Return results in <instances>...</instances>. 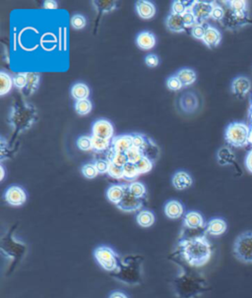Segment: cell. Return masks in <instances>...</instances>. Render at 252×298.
<instances>
[{
    "label": "cell",
    "instance_id": "cell-53",
    "mask_svg": "<svg viewBox=\"0 0 252 298\" xmlns=\"http://www.w3.org/2000/svg\"><path fill=\"white\" fill-rule=\"evenodd\" d=\"M132 135V142H133V147L137 149H141L142 146L144 145L146 141V135L142 133H134Z\"/></svg>",
    "mask_w": 252,
    "mask_h": 298
},
{
    "label": "cell",
    "instance_id": "cell-35",
    "mask_svg": "<svg viewBox=\"0 0 252 298\" xmlns=\"http://www.w3.org/2000/svg\"><path fill=\"white\" fill-rule=\"evenodd\" d=\"M222 3L228 5L227 7L236 12L237 14H248L247 12V2L244 0L239 1H222Z\"/></svg>",
    "mask_w": 252,
    "mask_h": 298
},
{
    "label": "cell",
    "instance_id": "cell-3",
    "mask_svg": "<svg viewBox=\"0 0 252 298\" xmlns=\"http://www.w3.org/2000/svg\"><path fill=\"white\" fill-rule=\"evenodd\" d=\"M141 261H143L141 257H125L119 262V269L115 274L117 277L115 278L126 284H139L141 282Z\"/></svg>",
    "mask_w": 252,
    "mask_h": 298
},
{
    "label": "cell",
    "instance_id": "cell-43",
    "mask_svg": "<svg viewBox=\"0 0 252 298\" xmlns=\"http://www.w3.org/2000/svg\"><path fill=\"white\" fill-rule=\"evenodd\" d=\"M81 172L84 175V177L87 179L96 178L99 175V172L94 164H84L81 168Z\"/></svg>",
    "mask_w": 252,
    "mask_h": 298
},
{
    "label": "cell",
    "instance_id": "cell-27",
    "mask_svg": "<svg viewBox=\"0 0 252 298\" xmlns=\"http://www.w3.org/2000/svg\"><path fill=\"white\" fill-rule=\"evenodd\" d=\"M217 161L221 165H237V158L229 147H222L217 152Z\"/></svg>",
    "mask_w": 252,
    "mask_h": 298
},
{
    "label": "cell",
    "instance_id": "cell-36",
    "mask_svg": "<svg viewBox=\"0 0 252 298\" xmlns=\"http://www.w3.org/2000/svg\"><path fill=\"white\" fill-rule=\"evenodd\" d=\"M93 140V151L97 154L107 152L111 148V140H105L92 136Z\"/></svg>",
    "mask_w": 252,
    "mask_h": 298
},
{
    "label": "cell",
    "instance_id": "cell-26",
    "mask_svg": "<svg viewBox=\"0 0 252 298\" xmlns=\"http://www.w3.org/2000/svg\"><path fill=\"white\" fill-rule=\"evenodd\" d=\"M41 74L38 72H27V86L22 92L25 97L33 96L40 87Z\"/></svg>",
    "mask_w": 252,
    "mask_h": 298
},
{
    "label": "cell",
    "instance_id": "cell-15",
    "mask_svg": "<svg viewBox=\"0 0 252 298\" xmlns=\"http://www.w3.org/2000/svg\"><path fill=\"white\" fill-rule=\"evenodd\" d=\"M142 156L144 158H147L150 161H152L154 164L156 162H158V160L160 159V155H161V150L160 147L158 146V144L150 137H146V141L144 143V145L142 146V148L140 149Z\"/></svg>",
    "mask_w": 252,
    "mask_h": 298
},
{
    "label": "cell",
    "instance_id": "cell-47",
    "mask_svg": "<svg viewBox=\"0 0 252 298\" xmlns=\"http://www.w3.org/2000/svg\"><path fill=\"white\" fill-rule=\"evenodd\" d=\"M125 154L127 156L128 163H130V164H136L143 158L140 149H137L135 147H132L131 149L128 150Z\"/></svg>",
    "mask_w": 252,
    "mask_h": 298
},
{
    "label": "cell",
    "instance_id": "cell-41",
    "mask_svg": "<svg viewBox=\"0 0 252 298\" xmlns=\"http://www.w3.org/2000/svg\"><path fill=\"white\" fill-rule=\"evenodd\" d=\"M13 85L16 89L23 92L27 86V72H19L13 76Z\"/></svg>",
    "mask_w": 252,
    "mask_h": 298
},
{
    "label": "cell",
    "instance_id": "cell-59",
    "mask_svg": "<svg viewBox=\"0 0 252 298\" xmlns=\"http://www.w3.org/2000/svg\"><path fill=\"white\" fill-rule=\"evenodd\" d=\"M0 169H1V181H3L4 176H5V169H4L3 164H0Z\"/></svg>",
    "mask_w": 252,
    "mask_h": 298
},
{
    "label": "cell",
    "instance_id": "cell-14",
    "mask_svg": "<svg viewBox=\"0 0 252 298\" xmlns=\"http://www.w3.org/2000/svg\"><path fill=\"white\" fill-rule=\"evenodd\" d=\"M178 105L180 106L181 110L184 113L190 114L193 113L197 110L198 106H199V101H198V97L192 93H184L178 101Z\"/></svg>",
    "mask_w": 252,
    "mask_h": 298
},
{
    "label": "cell",
    "instance_id": "cell-60",
    "mask_svg": "<svg viewBox=\"0 0 252 298\" xmlns=\"http://www.w3.org/2000/svg\"><path fill=\"white\" fill-rule=\"evenodd\" d=\"M249 145L252 146V125H250V132H249V139H248Z\"/></svg>",
    "mask_w": 252,
    "mask_h": 298
},
{
    "label": "cell",
    "instance_id": "cell-51",
    "mask_svg": "<svg viewBox=\"0 0 252 298\" xmlns=\"http://www.w3.org/2000/svg\"><path fill=\"white\" fill-rule=\"evenodd\" d=\"M94 164L99 172V174H105L108 172V168H109V162L107 160H96L94 162Z\"/></svg>",
    "mask_w": 252,
    "mask_h": 298
},
{
    "label": "cell",
    "instance_id": "cell-45",
    "mask_svg": "<svg viewBox=\"0 0 252 298\" xmlns=\"http://www.w3.org/2000/svg\"><path fill=\"white\" fill-rule=\"evenodd\" d=\"M206 27H207L206 23L205 24H196L195 26H193L192 28L190 29L191 36L195 40L202 41L203 38H204L205 32H206Z\"/></svg>",
    "mask_w": 252,
    "mask_h": 298
},
{
    "label": "cell",
    "instance_id": "cell-19",
    "mask_svg": "<svg viewBox=\"0 0 252 298\" xmlns=\"http://www.w3.org/2000/svg\"><path fill=\"white\" fill-rule=\"evenodd\" d=\"M133 147L132 135H119L111 139V148L117 153H126Z\"/></svg>",
    "mask_w": 252,
    "mask_h": 298
},
{
    "label": "cell",
    "instance_id": "cell-17",
    "mask_svg": "<svg viewBox=\"0 0 252 298\" xmlns=\"http://www.w3.org/2000/svg\"><path fill=\"white\" fill-rule=\"evenodd\" d=\"M135 10L137 15L143 20H150L156 15V6L152 1H147V0L136 1Z\"/></svg>",
    "mask_w": 252,
    "mask_h": 298
},
{
    "label": "cell",
    "instance_id": "cell-9",
    "mask_svg": "<svg viewBox=\"0 0 252 298\" xmlns=\"http://www.w3.org/2000/svg\"><path fill=\"white\" fill-rule=\"evenodd\" d=\"M214 4L215 1H193L190 10L196 18L197 24H205L208 19L211 18Z\"/></svg>",
    "mask_w": 252,
    "mask_h": 298
},
{
    "label": "cell",
    "instance_id": "cell-50",
    "mask_svg": "<svg viewBox=\"0 0 252 298\" xmlns=\"http://www.w3.org/2000/svg\"><path fill=\"white\" fill-rule=\"evenodd\" d=\"M187 10H188V8L184 4V1H174L172 3V12L171 13H174L177 15H183Z\"/></svg>",
    "mask_w": 252,
    "mask_h": 298
},
{
    "label": "cell",
    "instance_id": "cell-11",
    "mask_svg": "<svg viewBox=\"0 0 252 298\" xmlns=\"http://www.w3.org/2000/svg\"><path fill=\"white\" fill-rule=\"evenodd\" d=\"M114 125L110 121L106 120H98L94 122L92 127V136L105 139V140H111L114 138Z\"/></svg>",
    "mask_w": 252,
    "mask_h": 298
},
{
    "label": "cell",
    "instance_id": "cell-44",
    "mask_svg": "<svg viewBox=\"0 0 252 298\" xmlns=\"http://www.w3.org/2000/svg\"><path fill=\"white\" fill-rule=\"evenodd\" d=\"M136 166L140 172V174H145V173H148L152 169H153V166H154V163L152 161L148 160L147 158H142L137 164Z\"/></svg>",
    "mask_w": 252,
    "mask_h": 298
},
{
    "label": "cell",
    "instance_id": "cell-2",
    "mask_svg": "<svg viewBox=\"0 0 252 298\" xmlns=\"http://www.w3.org/2000/svg\"><path fill=\"white\" fill-rule=\"evenodd\" d=\"M37 120V107L22 98H16L8 116V122L13 132L15 134H21L30 130Z\"/></svg>",
    "mask_w": 252,
    "mask_h": 298
},
{
    "label": "cell",
    "instance_id": "cell-31",
    "mask_svg": "<svg viewBox=\"0 0 252 298\" xmlns=\"http://www.w3.org/2000/svg\"><path fill=\"white\" fill-rule=\"evenodd\" d=\"M90 89L85 83H76L71 88V97L75 101H82L89 99Z\"/></svg>",
    "mask_w": 252,
    "mask_h": 298
},
{
    "label": "cell",
    "instance_id": "cell-48",
    "mask_svg": "<svg viewBox=\"0 0 252 298\" xmlns=\"http://www.w3.org/2000/svg\"><path fill=\"white\" fill-rule=\"evenodd\" d=\"M107 174L115 179H124V173H123V167L116 165L113 163H109V168Z\"/></svg>",
    "mask_w": 252,
    "mask_h": 298
},
{
    "label": "cell",
    "instance_id": "cell-10",
    "mask_svg": "<svg viewBox=\"0 0 252 298\" xmlns=\"http://www.w3.org/2000/svg\"><path fill=\"white\" fill-rule=\"evenodd\" d=\"M5 201L13 207H20L27 201V193L24 188L18 185H12L8 187L4 193Z\"/></svg>",
    "mask_w": 252,
    "mask_h": 298
},
{
    "label": "cell",
    "instance_id": "cell-18",
    "mask_svg": "<svg viewBox=\"0 0 252 298\" xmlns=\"http://www.w3.org/2000/svg\"><path fill=\"white\" fill-rule=\"evenodd\" d=\"M227 229L228 224L222 218H213L205 225V232L212 236H221Z\"/></svg>",
    "mask_w": 252,
    "mask_h": 298
},
{
    "label": "cell",
    "instance_id": "cell-7",
    "mask_svg": "<svg viewBox=\"0 0 252 298\" xmlns=\"http://www.w3.org/2000/svg\"><path fill=\"white\" fill-rule=\"evenodd\" d=\"M98 264L106 272H116L119 266V255L109 246L101 245L94 251Z\"/></svg>",
    "mask_w": 252,
    "mask_h": 298
},
{
    "label": "cell",
    "instance_id": "cell-6",
    "mask_svg": "<svg viewBox=\"0 0 252 298\" xmlns=\"http://www.w3.org/2000/svg\"><path fill=\"white\" fill-rule=\"evenodd\" d=\"M177 291L179 293V297L193 298L198 296L204 291L203 282L193 279L191 276L185 274L180 276L178 279Z\"/></svg>",
    "mask_w": 252,
    "mask_h": 298
},
{
    "label": "cell",
    "instance_id": "cell-25",
    "mask_svg": "<svg viewBox=\"0 0 252 298\" xmlns=\"http://www.w3.org/2000/svg\"><path fill=\"white\" fill-rule=\"evenodd\" d=\"M165 27L172 33H184L186 31V27L183 21L182 15H177L171 13L165 19Z\"/></svg>",
    "mask_w": 252,
    "mask_h": 298
},
{
    "label": "cell",
    "instance_id": "cell-39",
    "mask_svg": "<svg viewBox=\"0 0 252 298\" xmlns=\"http://www.w3.org/2000/svg\"><path fill=\"white\" fill-rule=\"evenodd\" d=\"M76 145L79 149L84 152H89V151H93V140H92V136H80L77 139Z\"/></svg>",
    "mask_w": 252,
    "mask_h": 298
},
{
    "label": "cell",
    "instance_id": "cell-5",
    "mask_svg": "<svg viewBox=\"0 0 252 298\" xmlns=\"http://www.w3.org/2000/svg\"><path fill=\"white\" fill-rule=\"evenodd\" d=\"M233 253L237 261L252 264V230H247L237 236L233 247Z\"/></svg>",
    "mask_w": 252,
    "mask_h": 298
},
{
    "label": "cell",
    "instance_id": "cell-12",
    "mask_svg": "<svg viewBox=\"0 0 252 298\" xmlns=\"http://www.w3.org/2000/svg\"><path fill=\"white\" fill-rule=\"evenodd\" d=\"M143 206H144V201L142 199L136 198L135 196L130 193L128 191V187H127V191L124 195V197L117 205L118 209L124 212V213H133V212H137V211H141Z\"/></svg>",
    "mask_w": 252,
    "mask_h": 298
},
{
    "label": "cell",
    "instance_id": "cell-58",
    "mask_svg": "<svg viewBox=\"0 0 252 298\" xmlns=\"http://www.w3.org/2000/svg\"><path fill=\"white\" fill-rule=\"evenodd\" d=\"M248 117H249V121L252 123V94L250 96V102H249V108H248Z\"/></svg>",
    "mask_w": 252,
    "mask_h": 298
},
{
    "label": "cell",
    "instance_id": "cell-49",
    "mask_svg": "<svg viewBox=\"0 0 252 298\" xmlns=\"http://www.w3.org/2000/svg\"><path fill=\"white\" fill-rule=\"evenodd\" d=\"M225 13H226L225 8L220 4H218L217 2H215L213 10H212V14H211V19H213L215 21L222 22V19L225 17Z\"/></svg>",
    "mask_w": 252,
    "mask_h": 298
},
{
    "label": "cell",
    "instance_id": "cell-23",
    "mask_svg": "<svg viewBox=\"0 0 252 298\" xmlns=\"http://www.w3.org/2000/svg\"><path fill=\"white\" fill-rule=\"evenodd\" d=\"M202 42L207 45L209 48L217 47L222 42V34L217 28L207 24L206 32Z\"/></svg>",
    "mask_w": 252,
    "mask_h": 298
},
{
    "label": "cell",
    "instance_id": "cell-37",
    "mask_svg": "<svg viewBox=\"0 0 252 298\" xmlns=\"http://www.w3.org/2000/svg\"><path fill=\"white\" fill-rule=\"evenodd\" d=\"M75 111L77 112V114L84 116L89 114L90 112L93 109V104L90 101L89 99L87 100H82V101H77L75 103Z\"/></svg>",
    "mask_w": 252,
    "mask_h": 298
},
{
    "label": "cell",
    "instance_id": "cell-20",
    "mask_svg": "<svg viewBox=\"0 0 252 298\" xmlns=\"http://www.w3.org/2000/svg\"><path fill=\"white\" fill-rule=\"evenodd\" d=\"M157 44L156 36L150 31H143L136 37V45L142 50H150Z\"/></svg>",
    "mask_w": 252,
    "mask_h": 298
},
{
    "label": "cell",
    "instance_id": "cell-29",
    "mask_svg": "<svg viewBox=\"0 0 252 298\" xmlns=\"http://www.w3.org/2000/svg\"><path fill=\"white\" fill-rule=\"evenodd\" d=\"M176 75L182 83L183 87L191 86L197 80V74L191 68H181Z\"/></svg>",
    "mask_w": 252,
    "mask_h": 298
},
{
    "label": "cell",
    "instance_id": "cell-33",
    "mask_svg": "<svg viewBox=\"0 0 252 298\" xmlns=\"http://www.w3.org/2000/svg\"><path fill=\"white\" fill-rule=\"evenodd\" d=\"M106 160L109 163H113V164L121 166V167H123L125 164L128 163V159H127V156L125 153H117V152H114L111 149L108 150L106 153Z\"/></svg>",
    "mask_w": 252,
    "mask_h": 298
},
{
    "label": "cell",
    "instance_id": "cell-13",
    "mask_svg": "<svg viewBox=\"0 0 252 298\" xmlns=\"http://www.w3.org/2000/svg\"><path fill=\"white\" fill-rule=\"evenodd\" d=\"M251 90V81L245 76H238L232 82V93L238 100H243L247 97Z\"/></svg>",
    "mask_w": 252,
    "mask_h": 298
},
{
    "label": "cell",
    "instance_id": "cell-46",
    "mask_svg": "<svg viewBox=\"0 0 252 298\" xmlns=\"http://www.w3.org/2000/svg\"><path fill=\"white\" fill-rule=\"evenodd\" d=\"M166 87L167 89L172 92H178L183 88L182 83L180 82V80L177 77V75H173L170 76L166 80Z\"/></svg>",
    "mask_w": 252,
    "mask_h": 298
},
{
    "label": "cell",
    "instance_id": "cell-22",
    "mask_svg": "<svg viewBox=\"0 0 252 298\" xmlns=\"http://www.w3.org/2000/svg\"><path fill=\"white\" fill-rule=\"evenodd\" d=\"M172 183L177 190L182 191V190L189 188L192 185V177L188 172L183 171V170H179L174 174L173 179H172Z\"/></svg>",
    "mask_w": 252,
    "mask_h": 298
},
{
    "label": "cell",
    "instance_id": "cell-4",
    "mask_svg": "<svg viewBox=\"0 0 252 298\" xmlns=\"http://www.w3.org/2000/svg\"><path fill=\"white\" fill-rule=\"evenodd\" d=\"M249 132L250 125L243 122H232L226 128L225 139L232 147L243 148L249 145Z\"/></svg>",
    "mask_w": 252,
    "mask_h": 298
},
{
    "label": "cell",
    "instance_id": "cell-52",
    "mask_svg": "<svg viewBox=\"0 0 252 298\" xmlns=\"http://www.w3.org/2000/svg\"><path fill=\"white\" fill-rule=\"evenodd\" d=\"M183 21H184V24H185V27L186 29H191L193 26H195L197 24V21H196V18L192 13V11L190 9H188L183 15Z\"/></svg>",
    "mask_w": 252,
    "mask_h": 298
},
{
    "label": "cell",
    "instance_id": "cell-8",
    "mask_svg": "<svg viewBox=\"0 0 252 298\" xmlns=\"http://www.w3.org/2000/svg\"><path fill=\"white\" fill-rule=\"evenodd\" d=\"M226 13H225V17L222 19V25L231 31L237 30L239 28H242L243 26L249 24L250 20L248 14H237L236 12H234L233 10H231L230 8L227 7Z\"/></svg>",
    "mask_w": 252,
    "mask_h": 298
},
{
    "label": "cell",
    "instance_id": "cell-40",
    "mask_svg": "<svg viewBox=\"0 0 252 298\" xmlns=\"http://www.w3.org/2000/svg\"><path fill=\"white\" fill-rule=\"evenodd\" d=\"M70 25L74 30H83L87 26V19L82 14H74L71 17Z\"/></svg>",
    "mask_w": 252,
    "mask_h": 298
},
{
    "label": "cell",
    "instance_id": "cell-24",
    "mask_svg": "<svg viewBox=\"0 0 252 298\" xmlns=\"http://www.w3.org/2000/svg\"><path fill=\"white\" fill-rule=\"evenodd\" d=\"M128 185L125 184H114L110 185L107 190H106V198L107 200L115 204L116 206L119 204V202L122 200L124 195L127 191Z\"/></svg>",
    "mask_w": 252,
    "mask_h": 298
},
{
    "label": "cell",
    "instance_id": "cell-61",
    "mask_svg": "<svg viewBox=\"0 0 252 298\" xmlns=\"http://www.w3.org/2000/svg\"><path fill=\"white\" fill-rule=\"evenodd\" d=\"M249 125H252V123H250V124H249Z\"/></svg>",
    "mask_w": 252,
    "mask_h": 298
},
{
    "label": "cell",
    "instance_id": "cell-32",
    "mask_svg": "<svg viewBox=\"0 0 252 298\" xmlns=\"http://www.w3.org/2000/svg\"><path fill=\"white\" fill-rule=\"evenodd\" d=\"M0 80H1L0 96L4 97L11 91L12 87H14V85H13V77H11L10 74L5 72L4 70H1L0 71Z\"/></svg>",
    "mask_w": 252,
    "mask_h": 298
},
{
    "label": "cell",
    "instance_id": "cell-30",
    "mask_svg": "<svg viewBox=\"0 0 252 298\" xmlns=\"http://www.w3.org/2000/svg\"><path fill=\"white\" fill-rule=\"evenodd\" d=\"M155 215L149 210H141L136 216V222L141 227L148 228L155 224Z\"/></svg>",
    "mask_w": 252,
    "mask_h": 298
},
{
    "label": "cell",
    "instance_id": "cell-34",
    "mask_svg": "<svg viewBox=\"0 0 252 298\" xmlns=\"http://www.w3.org/2000/svg\"><path fill=\"white\" fill-rule=\"evenodd\" d=\"M128 191L132 194L133 196H135L136 198H139V199H142V200L144 198H146V195H147L146 186L140 181L131 182L128 185Z\"/></svg>",
    "mask_w": 252,
    "mask_h": 298
},
{
    "label": "cell",
    "instance_id": "cell-16",
    "mask_svg": "<svg viewBox=\"0 0 252 298\" xmlns=\"http://www.w3.org/2000/svg\"><path fill=\"white\" fill-rule=\"evenodd\" d=\"M205 222L203 216L196 211H189L183 218V226L188 229L205 228Z\"/></svg>",
    "mask_w": 252,
    "mask_h": 298
},
{
    "label": "cell",
    "instance_id": "cell-55",
    "mask_svg": "<svg viewBox=\"0 0 252 298\" xmlns=\"http://www.w3.org/2000/svg\"><path fill=\"white\" fill-rule=\"evenodd\" d=\"M43 7L45 9H49V10H53V9H58V2L54 0H46L43 3Z\"/></svg>",
    "mask_w": 252,
    "mask_h": 298
},
{
    "label": "cell",
    "instance_id": "cell-42",
    "mask_svg": "<svg viewBox=\"0 0 252 298\" xmlns=\"http://www.w3.org/2000/svg\"><path fill=\"white\" fill-rule=\"evenodd\" d=\"M0 152H1V162H3L6 159H9L12 156L13 150L9 149V143L8 141L2 136L0 139Z\"/></svg>",
    "mask_w": 252,
    "mask_h": 298
},
{
    "label": "cell",
    "instance_id": "cell-56",
    "mask_svg": "<svg viewBox=\"0 0 252 298\" xmlns=\"http://www.w3.org/2000/svg\"><path fill=\"white\" fill-rule=\"evenodd\" d=\"M244 163H245V167H246V169H247L249 172H251L252 173V149L247 153V155H246V157H245V161H244Z\"/></svg>",
    "mask_w": 252,
    "mask_h": 298
},
{
    "label": "cell",
    "instance_id": "cell-57",
    "mask_svg": "<svg viewBox=\"0 0 252 298\" xmlns=\"http://www.w3.org/2000/svg\"><path fill=\"white\" fill-rule=\"evenodd\" d=\"M108 298H129L127 294H125L124 292H121V291H114L109 294V297Z\"/></svg>",
    "mask_w": 252,
    "mask_h": 298
},
{
    "label": "cell",
    "instance_id": "cell-38",
    "mask_svg": "<svg viewBox=\"0 0 252 298\" xmlns=\"http://www.w3.org/2000/svg\"><path fill=\"white\" fill-rule=\"evenodd\" d=\"M123 173H124V179L126 180H134L137 178L140 174L136 164L127 163L123 166Z\"/></svg>",
    "mask_w": 252,
    "mask_h": 298
},
{
    "label": "cell",
    "instance_id": "cell-1",
    "mask_svg": "<svg viewBox=\"0 0 252 298\" xmlns=\"http://www.w3.org/2000/svg\"><path fill=\"white\" fill-rule=\"evenodd\" d=\"M178 249L186 264L194 268L205 266L212 257V245L205 235L181 239Z\"/></svg>",
    "mask_w": 252,
    "mask_h": 298
},
{
    "label": "cell",
    "instance_id": "cell-54",
    "mask_svg": "<svg viewBox=\"0 0 252 298\" xmlns=\"http://www.w3.org/2000/svg\"><path fill=\"white\" fill-rule=\"evenodd\" d=\"M145 64L150 68H155V67L159 66L160 58L157 54L150 53V54H147L145 57Z\"/></svg>",
    "mask_w": 252,
    "mask_h": 298
},
{
    "label": "cell",
    "instance_id": "cell-28",
    "mask_svg": "<svg viewBox=\"0 0 252 298\" xmlns=\"http://www.w3.org/2000/svg\"><path fill=\"white\" fill-rule=\"evenodd\" d=\"M94 10L97 11L98 15L102 16L109 12H113L118 8V3L117 1L110 0V1H91Z\"/></svg>",
    "mask_w": 252,
    "mask_h": 298
},
{
    "label": "cell",
    "instance_id": "cell-21",
    "mask_svg": "<svg viewBox=\"0 0 252 298\" xmlns=\"http://www.w3.org/2000/svg\"><path fill=\"white\" fill-rule=\"evenodd\" d=\"M164 215L171 220H178L184 214V208L181 202L178 200H170L164 205Z\"/></svg>",
    "mask_w": 252,
    "mask_h": 298
}]
</instances>
